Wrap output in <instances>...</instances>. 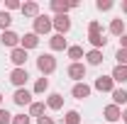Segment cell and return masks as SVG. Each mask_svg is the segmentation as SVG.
<instances>
[{
    "mask_svg": "<svg viewBox=\"0 0 127 124\" xmlns=\"http://www.w3.org/2000/svg\"><path fill=\"white\" fill-rule=\"evenodd\" d=\"M37 71H39L44 78L51 76V73L56 71V59H54L51 54H42V56L37 59Z\"/></svg>",
    "mask_w": 127,
    "mask_h": 124,
    "instance_id": "cell-1",
    "label": "cell"
},
{
    "mask_svg": "<svg viewBox=\"0 0 127 124\" xmlns=\"http://www.w3.org/2000/svg\"><path fill=\"white\" fill-rule=\"evenodd\" d=\"M32 22H34V34H37V37L49 34V32L54 29V24H51V17H49V15H39L37 20H32Z\"/></svg>",
    "mask_w": 127,
    "mask_h": 124,
    "instance_id": "cell-2",
    "label": "cell"
},
{
    "mask_svg": "<svg viewBox=\"0 0 127 124\" xmlns=\"http://www.w3.org/2000/svg\"><path fill=\"white\" fill-rule=\"evenodd\" d=\"M27 80H30L27 68H12V71H10V83H12L15 88H25Z\"/></svg>",
    "mask_w": 127,
    "mask_h": 124,
    "instance_id": "cell-3",
    "label": "cell"
},
{
    "mask_svg": "<svg viewBox=\"0 0 127 124\" xmlns=\"http://www.w3.org/2000/svg\"><path fill=\"white\" fill-rule=\"evenodd\" d=\"M12 102H15L17 107H30L34 100H32V93L27 90V88H17L15 95H12Z\"/></svg>",
    "mask_w": 127,
    "mask_h": 124,
    "instance_id": "cell-4",
    "label": "cell"
},
{
    "mask_svg": "<svg viewBox=\"0 0 127 124\" xmlns=\"http://www.w3.org/2000/svg\"><path fill=\"white\" fill-rule=\"evenodd\" d=\"M0 44H2L5 49H10V51H12V49H17V46H20V34H15L12 29L0 32Z\"/></svg>",
    "mask_w": 127,
    "mask_h": 124,
    "instance_id": "cell-5",
    "label": "cell"
},
{
    "mask_svg": "<svg viewBox=\"0 0 127 124\" xmlns=\"http://www.w3.org/2000/svg\"><path fill=\"white\" fill-rule=\"evenodd\" d=\"M51 24H54L56 34H66V32L71 29V17L68 15H54L51 17Z\"/></svg>",
    "mask_w": 127,
    "mask_h": 124,
    "instance_id": "cell-6",
    "label": "cell"
},
{
    "mask_svg": "<svg viewBox=\"0 0 127 124\" xmlns=\"http://www.w3.org/2000/svg\"><path fill=\"white\" fill-rule=\"evenodd\" d=\"M66 76L71 80H76V83H83V78H86V63H71L66 68Z\"/></svg>",
    "mask_w": 127,
    "mask_h": 124,
    "instance_id": "cell-7",
    "label": "cell"
},
{
    "mask_svg": "<svg viewBox=\"0 0 127 124\" xmlns=\"http://www.w3.org/2000/svg\"><path fill=\"white\" fill-rule=\"evenodd\" d=\"M93 88L100 90V93H112V90H115V80H112L110 76H98L95 83H93Z\"/></svg>",
    "mask_w": 127,
    "mask_h": 124,
    "instance_id": "cell-8",
    "label": "cell"
},
{
    "mask_svg": "<svg viewBox=\"0 0 127 124\" xmlns=\"http://www.w3.org/2000/svg\"><path fill=\"white\" fill-rule=\"evenodd\" d=\"M10 61H12V66L15 68H25V63H27V51L22 46H17L10 51Z\"/></svg>",
    "mask_w": 127,
    "mask_h": 124,
    "instance_id": "cell-9",
    "label": "cell"
},
{
    "mask_svg": "<svg viewBox=\"0 0 127 124\" xmlns=\"http://www.w3.org/2000/svg\"><path fill=\"white\" fill-rule=\"evenodd\" d=\"M20 46L25 49V51H30V49H37V46H39V37H37L34 32H27L25 37H20Z\"/></svg>",
    "mask_w": 127,
    "mask_h": 124,
    "instance_id": "cell-10",
    "label": "cell"
},
{
    "mask_svg": "<svg viewBox=\"0 0 127 124\" xmlns=\"http://www.w3.org/2000/svg\"><path fill=\"white\" fill-rule=\"evenodd\" d=\"M103 117H105L108 122H120V119H122V109L117 107V105H105V107H103Z\"/></svg>",
    "mask_w": 127,
    "mask_h": 124,
    "instance_id": "cell-11",
    "label": "cell"
},
{
    "mask_svg": "<svg viewBox=\"0 0 127 124\" xmlns=\"http://www.w3.org/2000/svg\"><path fill=\"white\" fill-rule=\"evenodd\" d=\"M91 90H93V88H91L88 83H76V85L71 88V95H73L76 100H86V97H91Z\"/></svg>",
    "mask_w": 127,
    "mask_h": 124,
    "instance_id": "cell-12",
    "label": "cell"
},
{
    "mask_svg": "<svg viewBox=\"0 0 127 124\" xmlns=\"http://www.w3.org/2000/svg\"><path fill=\"white\" fill-rule=\"evenodd\" d=\"M49 46H51V51H66L68 49V41L64 39V34H54L49 39Z\"/></svg>",
    "mask_w": 127,
    "mask_h": 124,
    "instance_id": "cell-13",
    "label": "cell"
},
{
    "mask_svg": "<svg viewBox=\"0 0 127 124\" xmlns=\"http://www.w3.org/2000/svg\"><path fill=\"white\" fill-rule=\"evenodd\" d=\"M61 107H64V95L51 93V95L47 97V109H54V112H59Z\"/></svg>",
    "mask_w": 127,
    "mask_h": 124,
    "instance_id": "cell-14",
    "label": "cell"
},
{
    "mask_svg": "<svg viewBox=\"0 0 127 124\" xmlns=\"http://www.w3.org/2000/svg\"><path fill=\"white\" fill-rule=\"evenodd\" d=\"M83 59H86V63H88V66H100V63L105 61V59H103V51H98V49H91Z\"/></svg>",
    "mask_w": 127,
    "mask_h": 124,
    "instance_id": "cell-15",
    "label": "cell"
},
{
    "mask_svg": "<svg viewBox=\"0 0 127 124\" xmlns=\"http://www.w3.org/2000/svg\"><path fill=\"white\" fill-rule=\"evenodd\" d=\"M20 10H22V15H25V17H32V20H37V17L42 15V12H39V5H37V2H25V5L20 7Z\"/></svg>",
    "mask_w": 127,
    "mask_h": 124,
    "instance_id": "cell-16",
    "label": "cell"
},
{
    "mask_svg": "<svg viewBox=\"0 0 127 124\" xmlns=\"http://www.w3.org/2000/svg\"><path fill=\"white\" fill-rule=\"evenodd\" d=\"M44 109H47V102H39V100H34V102L30 105V112H27V114L39 119V117H44Z\"/></svg>",
    "mask_w": 127,
    "mask_h": 124,
    "instance_id": "cell-17",
    "label": "cell"
},
{
    "mask_svg": "<svg viewBox=\"0 0 127 124\" xmlns=\"http://www.w3.org/2000/svg\"><path fill=\"white\" fill-rule=\"evenodd\" d=\"M110 78L115 80V83H127V66H115Z\"/></svg>",
    "mask_w": 127,
    "mask_h": 124,
    "instance_id": "cell-18",
    "label": "cell"
},
{
    "mask_svg": "<svg viewBox=\"0 0 127 124\" xmlns=\"http://www.w3.org/2000/svg\"><path fill=\"white\" fill-rule=\"evenodd\" d=\"M49 7H51L56 15H68V10H71L66 0H51V2H49Z\"/></svg>",
    "mask_w": 127,
    "mask_h": 124,
    "instance_id": "cell-19",
    "label": "cell"
},
{
    "mask_svg": "<svg viewBox=\"0 0 127 124\" xmlns=\"http://www.w3.org/2000/svg\"><path fill=\"white\" fill-rule=\"evenodd\" d=\"M110 34L112 37H122V34H125V20H122V17H117V20L110 22Z\"/></svg>",
    "mask_w": 127,
    "mask_h": 124,
    "instance_id": "cell-20",
    "label": "cell"
},
{
    "mask_svg": "<svg viewBox=\"0 0 127 124\" xmlns=\"http://www.w3.org/2000/svg\"><path fill=\"white\" fill-rule=\"evenodd\" d=\"M110 95H112V105H117V107L127 102V90H125V88H115Z\"/></svg>",
    "mask_w": 127,
    "mask_h": 124,
    "instance_id": "cell-21",
    "label": "cell"
},
{
    "mask_svg": "<svg viewBox=\"0 0 127 124\" xmlns=\"http://www.w3.org/2000/svg\"><path fill=\"white\" fill-rule=\"evenodd\" d=\"M66 54H68V59H71V63H81V59L86 56L81 46H68V49H66Z\"/></svg>",
    "mask_w": 127,
    "mask_h": 124,
    "instance_id": "cell-22",
    "label": "cell"
},
{
    "mask_svg": "<svg viewBox=\"0 0 127 124\" xmlns=\"http://www.w3.org/2000/svg\"><path fill=\"white\" fill-rule=\"evenodd\" d=\"M88 41H91V46H93V49H98V51H100V49L108 44V39H105L103 34H88Z\"/></svg>",
    "mask_w": 127,
    "mask_h": 124,
    "instance_id": "cell-23",
    "label": "cell"
},
{
    "mask_svg": "<svg viewBox=\"0 0 127 124\" xmlns=\"http://www.w3.org/2000/svg\"><path fill=\"white\" fill-rule=\"evenodd\" d=\"M10 24H12V17L7 10H0V32H7L10 29Z\"/></svg>",
    "mask_w": 127,
    "mask_h": 124,
    "instance_id": "cell-24",
    "label": "cell"
},
{
    "mask_svg": "<svg viewBox=\"0 0 127 124\" xmlns=\"http://www.w3.org/2000/svg\"><path fill=\"white\" fill-rule=\"evenodd\" d=\"M49 90V78H37V83H34V95H42V93H47Z\"/></svg>",
    "mask_w": 127,
    "mask_h": 124,
    "instance_id": "cell-25",
    "label": "cell"
},
{
    "mask_svg": "<svg viewBox=\"0 0 127 124\" xmlns=\"http://www.w3.org/2000/svg\"><path fill=\"white\" fill-rule=\"evenodd\" d=\"M64 122H66V124H78L81 122V114L76 112V109H68L66 117H64Z\"/></svg>",
    "mask_w": 127,
    "mask_h": 124,
    "instance_id": "cell-26",
    "label": "cell"
},
{
    "mask_svg": "<svg viewBox=\"0 0 127 124\" xmlns=\"http://www.w3.org/2000/svg\"><path fill=\"white\" fill-rule=\"evenodd\" d=\"M115 61H117V66H127V49H117L115 51Z\"/></svg>",
    "mask_w": 127,
    "mask_h": 124,
    "instance_id": "cell-27",
    "label": "cell"
},
{
    "mask_svg": "<svg viewBox=\"0 0 127 124\" xmlns=\"http://www.w3.org/2000/svg\"><path fill=\"white\" fill-rule=\"evenodd\" d=\"M12 124H32V117L30 114H12Z\"/></svg>",
    "mask_w": 127,
    "mask_h": 124,
    "instance_id": "cell-28",
    "label": "cell"
},
{
    "mask_svg": "<svg viewBox=\"0 0 127 124\" xmlns=\"http://www.w3.org/2000/svg\"><path fill=\"white\" fill-rule=\"evenodd\" d=\"M88 34H103V27H100L98 20H91L88 22Z\"/></svg>",
    "mask_w": 127,
    "mask_h": 124,
    "instance_id": "cell-29",
    "label": "cell"
},
{
    "mask_svg": "<svg viewBox=\"0 0 127 124\" xmlns=\"http://www.w3.org/2000/svg\"><path fill=\"white\" fill-rule=\"evenodd\" d=\"M95 7H98L100 12H108V10H112V0H98Z\"/></svg>",
    "mask_w": 127,
    "mask_h": 124,
    "instance_id": "cell-30",
    "label": "cell"
},
{
    "mask_svg": "<svg viewBox=\"0 0 127 124\" xmlns=\"http://www.w3.org/2000/svg\"><path fill=\"white\" fill-rule=\"evenodd\" d=\"M0 124H12V114L2 107H0Z\"/></svg>",
    "mask_w": 127,
    "mask_h": 124,
    "instance_id": "cell-31",
    "label": "cell"
},
{
    "mask_svg": "<svg viewBox=\"0 0 127 124\" xmlns=\"http://www.w3.org/2000/svg\"><path fill=\"white\" fill-rule=\"evenodd\" d=\"M5 7H7V10H20L22 5H20L17 0H7V2H5Z\"/></svg>",
    "mask_w": 127,
    "mask_h": 124,
    "instance_id": "cell-32",
    "label": "cell"
},
{
    "mask_svg": "<svg viewBox=\"0 0 127 124\" xmlns=\"http://www.w3.org/2000/svg\"><path fill=\"white\" fill-rule=\"evenodd\" d=\"M37 124H56V122H54V117H39Z\"/></svg>",
    "mask_w": 127,
    "mask_h": 124,
    "instance_id": "cell-33",
    "label": "cell"
},
{
    "mask_svg": "<svg viewBox=\"0 0 127 124\" xmlns=\"http://www.w3.org/2000/svg\"><path fill=\"white\" fill-rule=\"evenodd\" d=\"M120 49H127V34L120 37Z\"/></svg>",
    "mask_w": 127,
    "mask_h": 124,
    "instance_id": "cell-34",
    "label": "cell"
},
{
    "mask_svg": "<svg viewBox=\"0 0 127 124\" xmlns=\"http://www.w3.org/2000/svg\"><path fill=\"white\" fill-rule=\"evenodd\" d=\"M122 12L127 15V0H122Z\"/></svg>",
    "mask_w": 127,
    "mask_h": 124,
    "instance_id": "cell-35",
    "label": "cell"
},
{
    "mask_svg": "<svg viewBox=\"0 0 127 124\" xmlns=\"http://www.w3.org/2000/svg\"><path fill=\"white\" fill-rule=\"evenodd\" d=\"M122 119H125V124H127V109H125V112H122Z\"/></svg>",
    "mask_w": 127,
    "mask_h": 124,
    "instance_id": "cell-36",
    "label": "cell"
},
{
    "mask_svg": "<svg viewBox=\"0 0 127 124\" xmlns=\"http://www.w3.org/2000/svg\"><path fill=\"white\" fill-rule=\"evenodd\" d=\"M0 107H2V93H0Z\"/></svg>",
    "mask_w": 127,
    "mask_h": 124,
    "instance_id": "cell-37",
    "label": "cell"
}]
</instances>
